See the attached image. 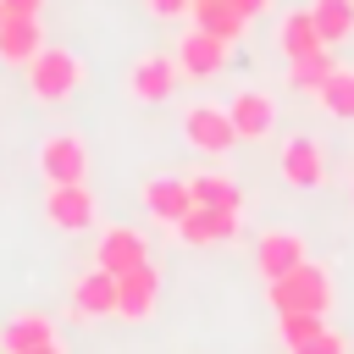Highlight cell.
<instances>
[{"label": "cell", "instance_id": "obj_14", "mask_svg": "<svg viewBox=\"0 0 354 354\" xmlns=\"http://www.w3.org/2000/svg\"><path fill=\"white\" fill-rule=\"evenodd\" d=\"M138 199H144V210H149L155 221H166V227H177V221L194 210L188 177H149V183L138 188Z\"/></svg>", "mask_w": 354, "mask_h": 354}, {"label": "cell", "instance_id": "obj_12", "mask_svg": "<svg viewBox=\"0 0 354 354\" xmlns=\"http://www.w3.org/2000/svg\"><path fill=\"white\" fill-rule=\"evenodd\" d=\"M171 232H177L188 249H205V243H227V238H238V232H243V221H238L232 210H205V205H194Z\"/></svg>", "mask_w": 354, "mask_h": 354}, {"label": "cell", "instance_id": "obj_30", "mask_svg": "<svg viewBox=\"0 0 354 354\" xmlns=\"http://www.w3.org/2000/svg\"><path fill=\"white\" fill-rule=\"evenodd\" d=\"M348 205H354V177H348Z\"/></svg>", "mask_w": 354, "mask_h": 354}, {"label": "cell", "instance_id": "obj_20", "mask_svg": "<svg viewBox=\"0 0 354 354\" xmlns=\"http://www.w3.org/2000/svg\"><path fill=\"white\" fill-rule=\"evenodd\" d=\"M277 44H282V55H288V61H304V55H321V50H326V39H321V28H315L310 6L282 17V33H277Z\"/></svg>", "mask_w": 354, "mask_h": 354}, {"label": "cell", "instance_id": "obj_2", "mask_svg": "<svg viewBox=\"0 0 354 354\" xmlns=\"http://www.w3.org/2000/svg\"><path fill=\"white\" fill-rule=\"evenodd\" d=\"M28 88H33V100L61 105V100H72V94L83 88V61H77L72 50H61V44H44V50L28 61Z\"/></svg>", "mask_w": 354, "mask_h": 354}, {"label": "cell", "instance_id": "obj_8", "mask_svg": "<svg viewBox=\"0 0 354 354\" xmlns=\"http://www.w3.org/2000/svg\"><path fill=\"white\" fill-rule=\"evenodd\" d=\"M94 266L111 277H127L133 266H149V238L138 227H105L94 243Z\"/></svg>", "mask_w": 354, "mask_h": 354}, {"label": "cell", "instance_id": "obj_1", "mask_svg": "<svg viewBox=\"0 0 354 354\" xmlns=\"http://www.w3.org/2000/svg\"><path fill=\"white\" fill-rule=\"evenodd\" d=\"M266 293H271V310H277V315H293V310L326 315V310H332V271H326L321 260H299L288 277L266 282Z\"/></svg>", "mask_w": 354, "mask_h": 354}, {"label": "cell", "instance_id": "obj_19", "mask_svg": "<svg viewBox=\"0 0 354 354\" xmlns=\"http://www.w3.org/2000/svg\"><path fill=\"white\" fill-rule=\"evenodd\" d=\"M39 50H44V28H39V17H6V28H0V61L28 66Z\"/></svg>", "mask_w": 354, "mask_h": 354}, {"label": "cell", "instance_id": "obj_5", "mask_svg": "<svg viewBox=\"0 0 354 354\" xmlns=\"http://www.w3.org/2000/svg\"><path fill=\"white\" fill-rule=\"evenodd\" d=\"M183 138H188L199 155H227V149L238 144L227 105H188V111H183Z\"/></svg>", "mask_w": 354, "mask_h": 354}, {"label": "cell", "instance_id": "obj_23", "mask_svg": "<svg viewBox=\"0 0 354 354\" xmlns=\"http://www.w3.org/2000/svg\"><path fill=\"white\" fill-rule=\"evenodd\" d=\"M332 50H321V55H304V61H288V88L293 94H321V83L332 77Z\"/></svg>", "mask_w": 354, "mask_h": 354}, {"label": "cell", "instance_id": "obj_16", "mask_svg": "<svg viewBox=\"0 0 354 354\" xmlns=\"http://www.w3.org/2000/svg\"><path fill=\"white\" fill-rule=\"evenodd\" d=\"M188 194H194V205H205V210H232V216H243V188H238L227 171H188Z\"/></svg>", "mask_w": 354, "mask_h": 354}, {"label": "cell", "instance_id": "obj_18", "mask_svg": "<svg viewBox=\"0 0 354 354\" xmlns=\"http://www.w3.org/2000/svg\"><path fill=\"white\" fill-rule=\"evenodd\" d=\"M194 28H205V33H216L221 44H238L243 39V28H249V17L232 6V0H194Z\"/></svg>", "mask_w": 354, "mask_h": 354}, {"label": "cell", "instance_id": "obj_31", "mask_svg": "<svg viewBox=\"0 0 354 354\" xmlns=\"http://www.w3.org/2000/svg\"><path fill=\"white\" fill-rule=\"evenodd\" d=\"M0 28H6V6H0Z\"/></svg>", "mask_w": 354, "mask_h": 354}, {"label": "cell", "instance_id": "obj_15", "mask_svg": "<svg viewBox=\"0 0 354 354\" xmlns=\"http://www.w3.org/2000/svg\"><path fill=\"white\" fill-rule=\"evenodd\" d=\"M72 315L77 321H105V315H116V277L111 271H83L77 282H72Z\"/></svg>", "mask_w": 354, "mask_h": 354}, {"label": "cell", "instance_id": "obj_29", "mask_svg": "<svg viewBox=\"0 0 354 354\" xmlns=\"http://www.w3.org/2000/svg\"><path fill=\"white\" fill-rule=\"evenodd\" d=\"M28 354H61V348H55V343H50V348H28Z\"/></svg>", "mask_w": 354, "mask_h": 354}, {"label": "cell", "instance_id": "obj_22", "mask_svg": "<svg viewBox=\"0 0 354 354\" xmlns=\"http://www.w3.org/2000/svg\"><path fill=\"white\" fill-rule=\"evenodd\" d=\"M315 105L326 116H337V122H354V66H332V77L321 83Z\"/></svg>", "mask_w": 354, "mask_h": 354}, {"label": "cell", "instance_id": "obj_13", "mask_svg": "<svg viewBox=\"0 0 354 354\" xmlns=\"http://www.w3.org/2000/svg\"><path fill=\"white\" fill-rule=\"evenodd\" d=\"M299 260H310L299 232H282V227H271V232H260V238H254V266H260V277H266V282L288 277Z\"/></svg>", "mask_w": 354, "mask_h": 354}, {"label": "cell", "instance_id": "obj_26", "mask_svg": "<svg viewBox=\"0 0 354 354\" xmlns=\"http://www.w3.org/2000/svg\"><path fill=\"white\" fill-rule=\"evenodd\" d=\"M149 11L155 17H183V11H194V0H149Z\"/></svg>", "mask_w": 354, "mask_h": 354}, {"label": "cell", "instance_id": "obj_4", "mask_svg": "<svg viewBox=\"0 0 354 354\" xmlns=\"http://www.w3.org/2000/svg\"><path fill=\"white\" fill-rule=\"evenodd\" d=\"M177 77H183L177 55H166V50H144V55L133 61V72H127V94L144 100V105H160V100L177 94Z\"/></svg>", "mask_w": 354, "mask_h": 354}, {"label": "cell", "instance_id": "obj_21", "mask_svg": "<svg viewBox=\"0 0 354 354\" xmlns=\"http://www.w3.org/2000/svg\"><path fill=\"white\" fill-rule=\"evenodd\" d=\"M310 17H315V28H321L326 50L354 33V0H310Z\"/></svg>", "mask_w": 354, "mask_h": 354}, {"label": "cell", "instance_id": "obj_25", "mask_svg": "<svg viewBox=\"0 0 354 354\" xmlns=\"http://www.w3.org/2000/svg\"><path fill=\"white\" fill-rule=\"evenodd\" d=\"M288 354H348V343H343L332 326H321L310 343H299V348H288Z\"/></svg>", "mask_w": 354, "mask_h": 354}, {"label": "cell", "instance_id": "obj_3", "mask_svg": "<svg viewBox=\"0 0 354 354\" xmlns=\"http://www.w3.org/2000/svg\"><path fill=\"white\" fill-rule=\"evenodd\" d=\"M94 216H100V205H94V188H88V183H50V194H44V221H50L55 232H88Z\"/></svg>", "mask_w": 354, "mask_h": 354}, {"label": "cell", "instance_id": "obj_28", "mask_svg": "<svg viewBox=\"0 0 354 354\" xmlns=\"http://www.w3.org/2000/svg\"><path fill=\"white\" fill-rule=\"evenodd\" d=\"M232 6H238V11H243V17H249V22H254V17H266V11H271V0H232Z\"/></svg>", "mask_w": 354, "mask_h": 354}, {"label": "cell", "instance_id": "obj_11", "mask_svg": "<svg viewBox=\"0 0 354 354\" xmlns=\"http://www.w3.org/2000/svg\"><path fill=\"white\" fill-rule=\"evenodd\" d=\"M160 299V271L155 266H133L127 277H116V315L122 321H149Z\"/></svg>", "mask_w": 354, "mask_h": 354}, {"label": "cell", "instance_id": "obj_24", "mask_svg": "<svg viewBox=\"0 0 354 354\" xmlns=\"http://www.w3.org/2000/svg\"><path fill=\"white\" fill-rule=\"evenodd\" d=\"M321 326H326V315H304V310H293V315H277V332H282V343H288V348L310 343Z\"/></svg>", "mask_w": 354, "mask_h": 354}, {"label": "cell", "instance_id": "obj_9", "mask_svg": "<svg viewBox=\"0 0 354 354\" xmlns=\"http://www.w3.org/2000/svg\"><path fill=\"white\" fill-rule=\"evenodd\" d=\"M227 116H232V133H238L243 144H260V138H271V127H277V100H271L266 88H238L232 105H227Z\"/></svg>", "mask_w": 354, "mask_h": 354}, {"label": "cell", "instance_id": "obj_27", "mask_svg": "<svg viewBox=\"0 0 354 354\" xmlns=\"http://www.w3.org/2000/svg\"><path fill=\"white\" fill-rule=\"evenodd\" d=\"M0 6H6V17H39L44 0H0Z\"/></svg>", "mask_w": 354, "mask_h": 354}, {"label": "cell", "instance_id": "obj_10", "mask_svg": "<svg viewBox=\"0 0 354 354\" xmlns=\"http://www.w3.org/2000/svg\"><path fill=\"white\" fill-rule=\"evenodd\" d=\"M227 55H232V44H221V39L205 33V28H188V33L177 39V66H183V77H216V72L227 66Z\"/></svg>", "mask_w": 354, "mask_h": 354}, {"label": "cell", "instance_id": "obj_17", "mask_svg": "<svg viewBox=\"0 0 354 354\" xmlns=\"http://www.w3.org/2000/svg\"><path fill=\"white\" fill-rule=\"evenodd\" d=\"M0 343H6V354L50 348V343H55V321H50V315H33V310H22V315H11V321L0 326Z\"/></svg>", "mask_w": 354, "mask_h": 354}, {"label": "cell", "instance_id": "obj_6", "mask_svg": "<svg viewBox=\"0 0 354 354\" xmlns=\"http://www.w3.org/2000/svg\"><path fill=\"white\" fill-rule=\"evenodd\" d=\"M39 177L44 183H83L88 177V144L77 133H50L39 144Z\"/></svg>", "mask_w": 354, "mask_h": 354}, {"label": "cell", "instance_id": "obj_7", "mask_svg": "<svg viewBox=\"0 0 354 354\" xmlns=\"http://www.w3.org/2000/svg\"><path fill=\"white\" fill-rule=\"evenodd\" d=\"M277 171H282L288 188H321L326 183V149L310 133H293L282 144V155H277Z\"/></svg>", "mask_w": 354, "mask_h": 354}]
</instances>
